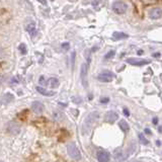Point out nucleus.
<instances>
[{
    "label": "nucleus",
    "instance_id": "obj_4",
    "mask_svg": "<svg viewBox=\"0 0 162 162\" xmlns=\"http://www.w3.org/2000/svg\"><path fill=\"white\" fill-rule=\"evenodd\" d=\"M113 77H115V75H113V73L112 72H102L100 73L96 78L97 80H99L100 82H104V83H108V82H110V81H113Z\"/></svg>",
    "mask_w": 162,
    "mask_h": 162
},
{
    "label": "nucleus",
    "instance_id": "obj_13",
    "mask_svg": "<svg viewBox=\"0 0 162 162\" xmlns=\"http://www.w3.org/2000/svg\"><path fill=\"white\" fill-rule=\"evenodd\" d=\"M119 126L121 128V130L123 132H125V133H128L129 130H130V126H129V124L125 120H121L120 121Z\"/></svg>",
    "mask_w": 162,
    "mask_h": 162
},
{
    "label": "nucleus",
    "instance_id": "obj_16",
    "mask_svg": "<svg viewBox=\"0 0 162 162\" xmlns=\"http://www.w3.org/2000/svg\"><path fill=\"white\" fill-rule=\"evenodd\" d=\"M12 125H13V128H11V127H10V126H8V128H7V129H8V131L10 132V133H13V134H17L18 132H19V127H18V126H16V125L14 124V123H12Z\"/></svg>",
    "mask_w": 162,
    "mask_h": 162
},
{
    "label": "nucleus",
    "instance_id": "obj_19",
    "mask_svg": "<svg viewBox=\"0 0 162 162\" xmlns=\"http://www.w3.org/2000/svg\"><path fill=\"white\" fill-rule=\"evenodd\" d=\"M113 56H115V51H110V52H109V53L104 56V59H105V60H108V59L113 58Z\"/></svg>",
    "mask_w": 162,
    "mask_h": 162
},
{
    "label": "nucleus",
    "instance_id": "obj_11",
    "mask_svg": "<svg viewBox=\"0 0 162 162\" xmlns=\"http://www.w3.org/2000/svg\"><path fill=\"white\" fill-rule=\"evenodd\" d=\"M36 91H38L39 93L40 94H43V95H45V96H53V95H55V92L54 91H49V90H47L45 89L44 87H40V86H38L36 88Z\"/></svg>",
    "mask_w": 162,
    "mask_h": 162
},
{
    "label": "nucleus",
    "instance_id": "obj_22",
    "mask_svg": "<svg viewBox=\"0 0 162 162\" xmlns=\"http://www.w3.org/2000/svg\"><path fill=\"white\" fill-rule=\"evenodd\" d=\"M40 83H42V84H47V82L45 81V78H44V76H40Z\"/></svg>",
    "mask_w": 162,
    "mask_h": 162
},
{
    "label": "nucleus",
    "instance_id": "obj_17",
    "mask_svg": "<svg viewBox=\"0 0 162 162\" xmlns=\"http://www.w3.org/2000/svg\"><path fill=\"white\" fill-rule=\"evenodd\" d=\"M138 137H139V141H140V143H141V144H143V145H147V144H148V140L145 138L144 134H139Z\"/></svg>",
    "mask_w": 162,
    "mask_h": 162
},
{
    "label": "nucleus",
    "instance_id": "obj_2",
    "mask_svg": "<svg viewBox=\"0 0 162 162\" xmlns=\"http://www.w3.org/2000/svg\"><path fill=\"white\" fill-rule=\"evenodd\" d=\"M113 11L116 12L117 14H124L127 12L128 10V5L126 2L124 1H116L113 3Z\"/></svg>",
    "mask_w": 162,
    "mask_h": 162
},
{
    "label": "nucleus",
    "instance_id": "obj_12",
    "mask_svg": "<svg viewBox=\"0 0 162 162\" xmlns=\"http://www.w3.org/2000/svg\"><path fill=\"white\" fill-rule=\"evenodd\" d=\"M47 84L52 88H57L59 86V84H60V82H59V80L57 78L52 77V78H50L49 80L47 81Z\"/></svg>",
    "mask_w": 162,
    "mask_h": 162
},
{
    "label": "nucleus",
    "instance_id": "obj_15",
    "mask_svg": "<svg viewBox=\"0 0 162 162\" xmlns=\"http://www.w3.org/2000/svg\"><path fill=\"white\" fill-rule=\"evenodd\" d=\"M25 28H27L28 32V34L31 35V36H34V35L36 34V24H35L34 23H28Z\"/></svg>",
    "mask_w": 162,
    "mask_h": 162
},
{
    "label": "nucleus",
    "instance_id": "obj_1",
    "mask_svg": "<svg viewBox=\"0 0 162 162\" xmlns=\"http://www.w3.org/2000/svg\"><path fill=\"white\" fill-rule=\"evenodd\" d=\"M67 152L69 154V156L71 157L73 160L77 161V160L81 159V153L74 143H70V144L67 146Z\"/></svg>",
    "mask_w": 162,
    "mask_h": 162
},
{
    "label": "nucleus",
    "instance_id": "obj_9",
    "mask_svg": "<svg viewBox=\"0 0 162 162\" xmlns=\"http://www.w3.org/2000/svg\"><path fill=\"white\" fill-rule=\"evenodd\" d=\"M149 16L152 19H159L162 17V9L155 7V8H152L149 12Z\"/></svg>",
    "mask_w": 162,
    "mask_h": 162
},
{
    "label": "nucleus",
    "instance_id": "obj_24",
    "mask_svg": "<svg viewBox=\"0 0 162 162\" xmlns=\"http://www.w3.org/2000/svg\"><path fill=\"white\" fill-rule=\"evenodd\" d=\"M38 1H39L40 3H42V4H44V5L47 4V0H38Z\"/></svg>",
    "mask_w": 162,
    "mask_h": 162
},
{
    "label": "nucleus",
    "instance_id": "obj_5",
    "mask_svg": "<svg viewBox=\"0 0 162 162\" xmlns=\"http://www.w3.org/2000/svg\"><path fill=\"white\" fill-rule=\"evenodd\" d=\"M127 63L133 66H144L150 64V61L144 60V59H137V58H129L127 59Z\"/></svg>",
    "mask_w": 162,
    "mask_h": 162
},
{
    "label": "nucleus",
    "instance_id": "obj_8",
    "mask_svg": "<svg viewBox=\"0 0 162 162\" xmlns=\"http://www.w3.org/2000/svg\"><path fill=\"white\" fill-rule=\"evenodd\" d=\"M109 153L104 150H98L96 152V159L98 162H109Z\"/></svg>",
    "mask_w": 162,
    "mask_h": 162
},
{
    "label": "nucleus",
    "instance_id": "obj_21",
    "mask_svg": "<svg viewBox=\"0 0 162 162\" xmlns=\"http://www.w3.org/2000/svg\"><path fill=\"white\" fill-rule=\"evenodd\" d=\"M123 113H124V115L126 116V117H129V116H130V113H129L128 109H126V108H125V109H123Z\"/></svg>",
    "mask_w": 162,
    "mask_h": 162
},
{
    "label": "nucleus",
    "instance_id": "obj_14",
    "mask_svg": "<svg viewBox=\"0 0 162 162\" xmlns=\"http://www.w3.org/2000/svg\"><path fill=\"white\" fill-rule=\"evenodd\" d=\"M128 35L124 34V32H116L113 34V39L115 40H122V39H127L128 38Z\"/></svg>",
    "mask_w": 162,
    "mask_h": 162
},
{
    "label": "nucleus",
    "instance_id": "obj_3",
    "mask_svg": "<svg viewBox=\"0 0 162 162\" xmlns=\"http://www.w3.org/2000/svg\"><path fill=\"white\" fill-rule=\"evenodd\" d=\"M87 73H88V64L83 63L82 66H81V81H82V85L85 88L88 87Z\"/></svg>",
    "mask_w": 162,
    "mask_h": 162
},
{
    "label": "nucleus",
    "instance_id": "obj_7",
    "mask_svg": "<svg viewBox=\"0 0 162 162\" xmlns=\"http://www.w3.org/2000/svg\"><path fill=\"white\" fill-rule=\"evenodd\" d=\"M113 157H115V159L119 162H122L124 160H126L128 158V154L123 151L122 148H117V150H115V152H113Z\"/></svg>",
    "mask_w": 162,
    "mask_h": 162
},
{
    "label": "nucleus",
    "instance_id": "obj_18",
    "mask_svg": "<svg viewBox=\"0 0 162 162\" xmlns=\"http://www.w3.org/2000/svg\"><path fill=\"white\" fill-rule=\"evenodd\" d=\"M18 50L20 51V53L23 55H25L28 53V49H27V46L24 45V44H20L19 47H18Z\"/></svg>",
    "mask_w": 162,
    "mask_h": 162
},
{
    "label": "nucleus",
    "instance_id": "obj_10",
    "mask_svg": "<svg viewBox=\"0 0 162 162\" xmlns=\"http://www.w3.org/2000/svg\"><path fill=\"white\" fill-rule=\"evenodd\" d=\"M32 110L38 113V115H40V113H42L44 112V109H45V106H44V104H42V102L40 101H34L32 104Z\"/></svg>",
    "mask_w": 162,
    "mask_h": 162
},
{
    "label": "nucleus",
    "instance_id": "obj_26",
    "mask_svg": "<svg viewBox=\"0 0 162 162\" xmlns=\"http://www.w3.org/2000/svg\"><path fill=\"white\" fill-rule=\"evenodd\" d=\"M145 132H146V134H149V135H151V132H150L149 129H145Z\"/></svg>",
    "mask_w": 162,
    "mask_h": 162
},
{
    "label": "nucleus",
    "instance_id": "obj_20",
    "mask_svg": "<svg viewBox=\"0 0 162 162\" xmlns=\"http://www.w3.org/2000/svg\"><path fill=\"white\" fill-rule=\"evenodd\" d=\"M109 101V97H102L100 99V102L101 104H108V102Z\"/></svg>",
    "mask_w": 162,
    "mask_h": 162
},
{
    "label": "nucleus",
    "instance_id": "obj_6",
    "mask_svg": "<svg viewBox=\"0 0 162 162\" xmlns=\"http://www.w3.org/2000/svg\"><path fill=\"white\" fill-rule=\"evenodd\" d=\"M117 119H119V115L113 110H109L104 116V122L108 124H113Z\"/></svg>",
    "mask_w": 162,
    "mask_h": 162
},
{
    "label": "nucleus",
    "instance_id": "obj_25",
    "mask_svg": "<svg viewBox=\"0 0 162 162\" xmlns=\"http://www.w3.org/2000/svg\"><path fill=\"white\" fill-rule=\"evenodd\" d=\"M152 121H153V124H154V125H156V124L158 123V119H157V117H153Z\"/></svg>",
    "mask_w": 162,
    "mask_h": 162
},
{
    "label": "nucleus",
    "instance_id": "obj_23",
    "mask_svg": "<svg viewBox=\"0 0 162 162\" xmlns=\"http://www.w3.org/2000/svg\"><path fill=\"white\" fill-rule=\"evenodd\" d=\"M62 48H63L64 50H68V49H69V44H68V43L63 44V45H62Z\"/></svg>",
    "mask_w": 162,
    "mask_h": 162
}]
</instances>
